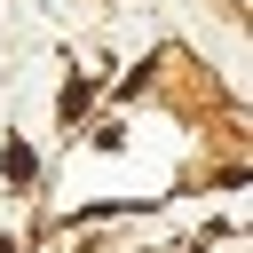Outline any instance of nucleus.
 Segmentation results:
<instances>
[{
    "label": "nucleus",
    "instance_id": "obj_1",
    "mask_svg": "<svg viewBox=\"0 0 253 253\" xmlns=\"http://www.w3.org/2000/svg\"><path fill=\"white\" fill-rule=\"evenodd\" d=\"M8 174H16V182H32V174H40V158H32L24 142H8Z\"/></svg>",
    "mask_w": 253,
    "mask_h": 253
}]
</instances>
